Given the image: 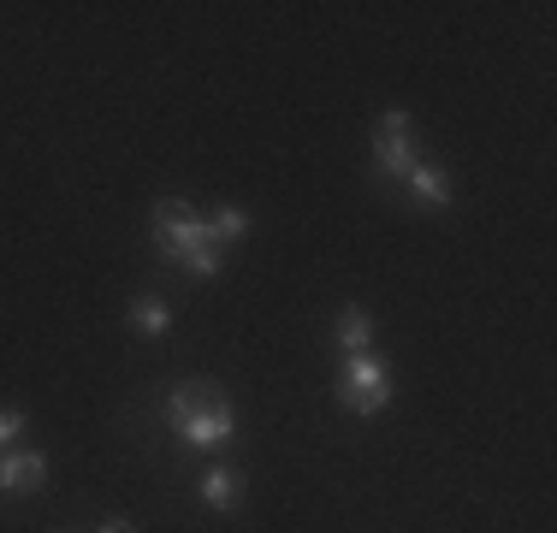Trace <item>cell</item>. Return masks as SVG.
<instances>
[{
	"label": "cell",
	"instance_id": "6",
	"mask_svg": "<svg viewBox=\"0 0 557 533\" xmlns=\"http://www.w3.org/2000/svg\"><path fill=\"white\" fill-rule=\"evenodd\" d=\"M333 344H338V356H362L368 344H374V314H368V309H344L338 326H333Z\"/></svg>",
	"mask_w": 557,
	"mask_h": 533
},
{
	"label": "cell",
	"instance_id": "9",
	"mask_svg": "<svg viewBox=\"0 0 557 533\" xmlns=\"http://www.w3.org/2000/svg\"><path fill=\"white\" fill-rule=\"evenodd\" d=\"M208 232H214V249L225 256V249H237V244H244V237H249V213L232 202V208L208 213Z\"/></svg>",
	"mask_w": 557,
	"mask_h": 533
},
{
	"label": "cell",
	"instance_id": "11",
	"mask_svg": "<svg viewBox=\"0 0 557 533\" xmlns=\"http://www.w3.org/2000/svg\"><path fill=\"white\" fill-rule=\"evenodd\" d=\"M24 433V416L18 409H0V450H12V438Z\"/></svg>",
	"mask_w": 557,
	"mask_h": 533
},
{
	"label": "cell",
	"instance_id": "2",
	"mask_svg": "<svg viewBox=\"0 0 557 533\" xmlns=\"http://www.w3.org/2000/svg\"><path fill=\"white\" fill-rule=\"evenodd\" d=\"M166 421H172V433H178L190 450H220V445H232V433H237L232 404L214 397V385H172Z\"/></svg>",
	"mask_w": 557,
	"mask_h": 533
},
{
	"label": "cell",
	"instance_id": "3",
	"mask_svg": "<svg viewBox=\"0 0 557 533\" xmlns=\"http://www.w3.org/2000/svg\"><path fill=\"white\" fill-rule=\"evenodd\" d=\"M338 404L350 409V416H380V409L392 404V368L380 362L374 350H362V356H344Z\"/></svg>",
	"mask_w": 557,
	"mask_h": 533
},
{
	"label": "cell",
	"instance_id": "8",
	"mask_svg": "<svg viewBox=\"0 0 557 533\" xmlns=\"http://www.w3.org/2000/svg\"><path fill=\"white\" fill-rule=\"evenodd\" d=\"M202 498L214 504V510H237V504H244V474L237 469H208L202 474Z\"/></svg>",
	"mask_w": 557,
	"mask_h": 533
},
{
	"label": "cell",
	"instance_id": "10",
	"mask_svg": "<svg viewBox=\"0 0 557 533\" xmlns=\"http://www.w3.org/2000/svg\"><path fill=\"white\" fill-rule=\"evenodd\" d=\"M131 326L149 332V338H161V332H172V309L161 297H137V302H131Z\"/></svg>",
	"mask_w": 557,
	"mask_h": 533
},
{
	"label": "cell",
	"instance_id": "5",
	"mask_svg": "<svg viewBox=\"0 0 557 533\" xmlns=\"http://www.w3.org/2000/svg\"><path fill=\"white\" fill-rule=\"evenodd\" d=\"M42 480H48V457H36V450H7L0 457V492H12V498H30Z\"/></svg>",
	"mask_w": 557,
	"mask_h": 533
},
{
	"label": "cell",
	"instance_id": "7",
	"mask_svg": "<svg viewBox=\"0 0 557 533\" xmlns=\"http://www.w3.org/2000/svg\"><path fill=\"white\" fill-rule=\"evenodd\" d=\"M404 184H409V196H416L421 208H450V178H445L440 166H428V160H421Z\"/></svg>",
	"mask_w": 557,
	"mask_h": 533
},
{
	"label": "cell",
	"instance_id": "1",
	"mask_svg": "<svg viewBox=\"0 0 557 533\" xmlns=\"http://www.w3.org/2000/svg\"><path fill=\"white\" fill-rule=\"evenodd\" d=\"M154 244L196 278H214L225 266V256L214 249V232H208V213H196L190 202H178V196H161V202H154Z\"/></svg>",
	"mask_w": 557,
	"mask_h": 533
},
{
	"label": "cell",
	"instance_id": "12",
	"mask_svg": "<svg viewBox=\"0 0 557 533\" xmlns=\"http://www.w3.org/2000/svg\"><path fill=\"white\" fill-rule=\"evenodd\" d=\"M96 533H137V528H131V522H125V516H113V522H101Z\"/></svg>",
	"mask_w": 557,
	"mask_h": 533
},
{
	"label": "cell",
	"instance_id": "4",
	"mask_svg": "<svg viewBox=\"0 0 557 533\" xmlns=\"http://www.w3.org/2000/svg\"><path fill=\"white\" fill-rule=\"evenodd\" d=\"M374 160H380V172H392V178H409V172L421 166V149H416V119H409L404 107L380 113V125H374Z\"/></svg>",
	"mask_w": 557,
	"mask_h": 533
}]
</instances>
